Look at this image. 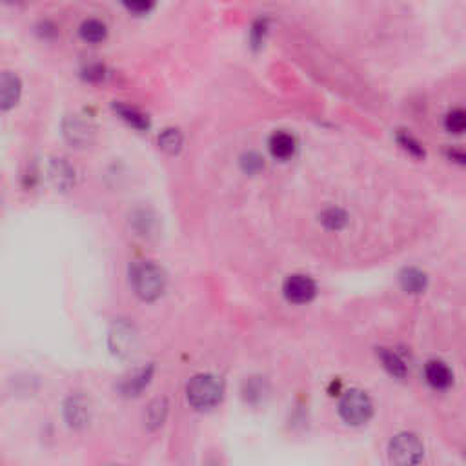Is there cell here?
I'll return each mask as SVG.
<instances>
[{
  "label": "cell",
  "mask_w": 466,
  "mask_h": 466,
  "mask_svg": "<svg viewBox=\"0 0 466 466\" xmlns=\"http://www.w3.org/2000/svg\"><path fill=\"white\" fill-rule=\"evenodd\" d=\"M133 292L142 301H155L166 290V273L160 266L150 261L137 263L130 273Z\"/></svg>",
  "instance_id": "obj_1"
},
{
  "label": "cell",
  "mask_w": 466,
  "mask_h": 466,
  "mask_svg": "<svg viewBox=\"0 0 466 466\" xmlns=\"http://www.w3.org/2000/svg\"><path fill=\"white\" fill-rule=\"evenodd\" d=\"M186 397L195 410H208L221 403L222 383L212 374H199L186 386Z\"/></svg>",
  "instance_id": "obj_2"
},
{
  "label": "cell",
  "mask_w": 466,
  "mask_h": 466,
  "mask_svg": "<svg viewBox=\"0 0 466 466\" xmlns=\"http://www.w3.org/2000/svg\"><path fill=\"white\" fill-rule=\"evenodd\" d=\"M390 461L394 466H417L425 458V446L416 434L395 435L390 443Z\"/></svg>",
  "instance_id": "obj_3"
},
{
  "label": "cell",
  "mask_w": 466,
  "mask_h": 466,
  "mask_svg": "<svg viewBox=\"0 0 466 466\" xmlns=\"http://www.w3.org/2000/svg\"><path fill=\"white\" fill-rule=\"evenodd\" d=\"M371 413H374V404L371 399L368 397L361 390H350L343 395L339 403V416L343 417L344 423L348 425L359 426L370 421Z\"/></svg>",
  "instance_id": "obj_4"
},
{
  "label": "cell",
  "mask_w": 466,
  "mask_h": 466,
  "mask_svg": "<svg viewBox=\"0 0 466 466\" xmlns=\"http://www.w3.org/2000/svg\"><path fill=\"white\" fill-rule=\"evenodd\" d=\"M282 292H285V297L290 301V303L304 304L310 303V301L315 297L317 286L312 277L297 273V275H290L286 279L285 286H282Z\"/></svg>",
  "instance_id": "obj_5"
},
{
  "label": "cell",
  "mask_w": 466,
  "mask_h": 466,
  "mask_svg": "<svg viewBox=\"0 0 466 466\" xmlns=\"http://www.w3.org/2000/svg\"><path fill=\"white\" fill-rule=\"evenodd\" d=\"M135 341L137 335L133 331L132 324H126V322H118L115 324L114 331L109 334V344H111V350H114L117 355L124 357V355H130L135 348Z\"/></svg>",
  "instance_id": "obj_6"
},
{
  "label": "cell",
  "mask_w": 466,
  "mask_h": 466,
  "mask_svg": "<svg viewBox=\"0 0 466 466\" xmlns=\"http://www.w3.org/2000/svg\"><path fill=\"white\" fill-rule=\"evenodd\" d=\"M64 417H66V423L73 428L86 426L90 423V404L86 399L81 395L69 397L64 404Z\"/></svg>",
  "instance_id": "obj_7"
},
{
  "label": "cell",
  "mask_w": 466,
  "mask_h": 466,
  "mask_svg": "<svg viewBox=\"0 0 466 466\" xmlns=\"http://www.w3.org/2000/svg\"><path fill=\"white\" fill-rule=\"evenodd\" d=\"M20 91H22V84L15 73H0V109L13 108L20 97Z\"/></svg>",
  "instance_id": "obj_8"
},
{
  "label": "cell",
  "mask_w": 466,
  "mask_h": 466,
  "mask_svg": "<svg viewBox=\"0 0 466 466\" xmlns=\"http://www.w3.org/2000/svg\"><path fill=\"white\" fill-rule=\"evenodd\" d=\"M64 135L68 137V141L73 144L86 146L93 137V126L78 115H73L64 123Z\"/></svg>",
  "instance_id": "obj_9"
},
{
  "label": "cell",
  "mask_w": 466,
  "mask_h": 466,
  "mask_svg": "<svg viewBox=\"0 0 466 466\" xmlns=\"http://www.w3.org/2000/svg\"><path fill=\"white\" fill-rule=\"evenodd\" d=\"M426 381L434 386L435 390H446L452 386L453 383V374L448 368V364H444L443 361H430L425 368Z\"/></svg>",
  "instance_id": "obj_10"
},
{
  "label": "cell",
  "mask_w": 466,
  "mask_h": 466,
  "mask_svg": "<svg viewBox=\"0 0 466 466\" xmlns=\"http://www.w3.org/2000/svg\"><path fill=\"white\" fill-rule=\"evenodd\" d=\"M270 151L275 158H281V160H286V158H290L292 155L295 153V148H297V142H295L294 135L286 132H277L270 137Z\"/></svg>",
  "instance_id": "obj_11"
},
{
  "label": "cell",
  "mask_w": 466,
  "mask_h": 466,
  "mask_svg": "<svg viewBox=\"0 0 466 466\" xmlns=\"http://www.w3.org/2000/svg\"><path fill=\"white\" fill-rule=\"evenodd\" d=\"M151 376H153V366L142 368V370H139L137 374H133V376L130 377V379L124 381L123 386H121L123 394L124 395H139L142 390L146 388V386L150 385Z\"/></svg>",
  "instance_id": "obj_12"
},
{
  "label": "cell",
  "mask_w": 466,
  "mask_h": 466,
  "mask_svg": "<svg viewBox=\"0 0 466 466\" xmlns=\"http://www.w3.org/2000/svg\"><path fill=\"white\" fill-rule=\"evenodd\" d=\"M401 286L408 294H421L426 288V275L421 270L408 268V270L401 273Z\"/></svg>",
  "instance_id": "obj_13"
},
{
  "label": "cell",
  "mask_w": 466,
  "mask_h": 466,
  "mask_svg": "<svg viewBox=\"0 0 466 466\" xmlns=\"http://www.w3.org/2000/svg\"><path fill=\"white\" fill-rule=\"evenodd\" d=\"M379 357H381V362H383V366H385L386 370L392 374V376L399 377V379L406 377V374H408L406 364H404V361L399 357L397 353L392 352V350L383 348L379 353Z\"/></svg>",
  "instance_id": "obj_14"
},
{
  "label": "cell",
  "mask_w": 466,
  "mask_h": 466,
  "mask_svg": "<svg viewBox=\"0 0 466 466\" xmlns=\"http://www.w3.org/2000/svg\"><path fill=\"white\" fill-rule=\"evenodd\" d=\"M166 416H167L166 399H155L153 403H150L148 410H146V425L150 426L151 430H155V428L164 425Z\"/></svg>",
  "instance_id": "obj_15"
},
{
  "label": "cell",
  "mask_w": 466,
  "mask_h": 466,
  "mask_svg": "<svg viewBox=\"0 0 466 466\" xmlns=\"http://www.w3.org/2000/svg\"><path fill=\"white\" fill-rule=\"evenodd\" d=\"M106 24L100 22L99 18H88L81 26V36L88 42H100L106 39Z\"/></svg>",
  "instance_id": "obj_16"
},
{
  "label": "cell",
  "mask_w": 466,
  "mask_h": 466,
  "mask_svg": "<svg viewBox=\"0 0 466 466\" xmlns=\"http://www.w3.org/2000/svg\"><path fill=\"white\" fill-rule=\"evenodd\" d=\"M158 146L163 148L167 153H177L181 150L182 146V135L179 130H164L160 135H158Z\"/></svg>",
  "instance_id": "obj_17"
},
{
  "label": "cell",
  "mask_w": 466,
  "mask_h": 466,
  "mask_svg": "<svg viewBox=\"0 0 466 466\" xmlns=\"http://www.w3.org/2000/svg\"><path fill=\"white\" fill-rule=\"evenodd\" d=\"M321 222L330 230H341L346 224V215L339 208H330L321 215Z\"/></svg>",
  "instance_id": "obj_18"
},
{
  "label": "cell",
  "mask_w": 466,
  "mask_h": 466,
  "mask_svg": "<svg viewBox=\"0 0 466 466\" xmlns=\"http://www.w3.org/2000/svg\"><path fill=\"white\" fill-rule=\"evenodd\" d=\"M444 124H446V130H448V132L462 133L465 132V126H466L465 111H462V109H452V111L446 115V121H444Z\"/></svg>",
  "instance_id": "obj_19"
},
{
  "label": "cell",
  "mask_w": 466,
  "mask_h": 466,
  "mask_svg": "<svg viewBox=\"0 0 466 466\" xmlns=\"http://www.w3.org/2000/svg\"><path fill=\"white\" fill-rule=\"evenodd\" d=\"M118 111H121V115L126 118L128 123L133 124L135 128H148V118H146L142 114H139L137 109L123 108V106H121V108H118Z\"/></svg>",
  "instance_id": "obj_20"
},
{
  "label": "cell",
  "mask_w": 466,
  "mask_h": 466,
  "mask_svg": "<svg viewBox=\"0 0 466 466\" xmlns=\"http://www.w3.org/2000/svg\"><path fill=\"white\" fill-rule=\"evenodd\" d=\"M399 142H401V144H403L408 151H412L413 155H423V153H425V151H423L421 146L417 144V142L413 141V139L410 135L399 137Z\"/></svg>",
  "instance_id": "obj_21"
},
{
  "label": "cell",
  "mask_w": 466,
  "mask_h": 466,
  "mask_svg": "<svg viewBox=\"0 0 466 466\" xmlns=\"http://www.w3.org/2000/svg\"><path fill=\"white\" fill-rule=\"evenodd\" d=\"M126 8L130 11H135V13H146L151 8V4H146V2H142V4H126Z\"/></svg>",
  "instance_id": "obj_22"
}]
</instances>
